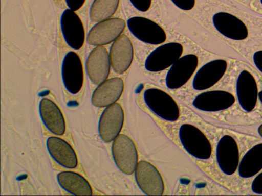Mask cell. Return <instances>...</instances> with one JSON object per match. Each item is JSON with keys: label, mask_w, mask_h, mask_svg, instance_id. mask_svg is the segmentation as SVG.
Instances as JSON below:
<instances>
[{"label": "cell", "mask_w": 262, "mask_h": 196, "mask_svg": "<svg viewBox=\"0 0 262 196\" xmlns=\"http://www.w3.org/2000/svg\"><path fill=\"white\" fill-rule=\"evenodd\" d=\"M127 26L131 33L145 43L158 45L166 39L163 28L152 20L141 16L132 17L127 19Z\"/></svg>", "instance_id": "277c9868"}, {"label": "cell", "mask_w": 262, "mask_h": 196, "mask_svg": "<svg viewBox=\"0 0 262 196\" xmlns=\"http://www.w3.org/2000/svg\"><path fill=\"white\" fill-rule=\"evenodd\" d=\"M40 117L47 128L52 133L63 135L66 130L62 113L57 105L51 100L42 98L39 103Z\"/></svg>", "instance_id": "ffe728a7"}, {"label": "cell", "mask_w": 262, "mask_h": 196, "mask_svg": "<svg viewBox=\"0 0 262 196\" xmlns=\"http://www.w3.org/2000/svg\"><path fill=\"white\" fill-rule=\"evenodd\" d=\"M61 76L67 90L73 94L81 90L84 79L82 64L79 56L70 51L64 56L61 66Z\"/></svg>", "instance_id": "9c48e42d"}, {"label": "cell", "mask_w": 262, "mask_h": 196, "mask_svg": "<svg viewBox=\"0 0 262 196\" xmlns=\"http://www.w3.org/2000/svg\"><path fill=\"white\" fill-rule=\"evenodd\" d=\"M125 22L120 18H109L99 22L90 31L87 42L96 46L108 44L117 39L125 28Z\"/></svg>", "instance_id": "52a82bcc"}, {"label": "cell", "mask_w": 262, "mask_h": 196, "mask_svg": "<svg viewBox=\"0 0 262 196\" xmlns=\"http://www.w3.org/2000/svg\"><path fill=\"white\" fill-rule=\"evenodd\" d=\"M120 0H94L90 8L92 20L101 22L109 19L117 11Z\"/></svg>", "instance_id": "cb8c5ba5"}, {"label": "cell", "mask_w": 262, "mask_h": 196, "mask_svg": "<svg viewBox=\"0 0 262 196\" xmlns=\"http://www.w3.org/2000/svg\"><path fill=\"white\" fill-rule=\"evenodd\" d=\"M57 178L59 185L73 195H92V189L88 181L76 173L70 171L60 172Z\"/></svg>", "instance_id": "7402d4cb"}, {"label": "cell", "mask_w": 262, "mask_h": 196, "mask_svg": "<svg viewBox=\"0 0 262 196\" xmlns=\"http://www.w3.org/2000/svg\"><path fill=\"white\" fill-rule=\"evenodd\" d=\"M218 166L225 174H233L238 167L239 153L237 143L230 135H225L219 141L216 149Z\"/></svg>", "instance_id": "8fae6325"}, {"label": "cell", "mask_w": 262, "mask_h": 196, "mask_svg": "<svg viewBox=\"0 0 262 196\" xmlns=\"http://www.w3.org/2000/svg\"><path fill=\"white\" fill-rule=\"evenodd\" d=\"M123 109L118 103H114L103 111L98 124V131L101 139L110 142L119 135L124 122Z\"/></svg>", "instance_id": "30bf717a"}, {"label": "cell", "mask_w": 262, "mask_h": 196, "mask_svg": "<svg viewBox=\"0 0 262 196\" xmlns=\"http://www.w3.org/2000/svg\"><path fill=\"white\" fill-rule=\"evenodd\" d=\"M60 27L67 44L73 49H80L84 42L85 31L78 15L70 9H66L60 17Z\"/></svg>", "instance_id": "7c38bea8"}, {"label": "cell", "mask_w": 262, "mask_h": 196, "mask_svg": "<svg viewBox=\"0 0 262 196\" xmlns=\"http://www.w3.org/2000/svg\"><path fill=\"white\" fill-rule=\"evenodd\" d=\"M260 1L261 4H262V0H260Z\"/></svg>", "instance_id": "1f68e13d"}, {"label": "cell", "mask_w": 262, "mask_h": 196, "mask_svg": "<svg viewBox=\"0 0 262 196\" xmlns=\"http://www.w3.org/2000/svg\"><path fill=\"white\" fill-rule=\"evenodd\" d=\"M85 0H65L68 7L75 11L79 10L82 7L85 3Z\"/></svg>", "instance_id": "83f0119b"}, {"label": "cell", "mask_w": 262, "mask_h": 196, "mask_svg": "<svg viewBox=\"0 0 262 196\" xmlns=\"http://www.w3.org/2000/svg\"><path fill=\"white\" fill-rule=\"evenodd\" d=\"M228 63L224 59H215L202 66L196 72L192 87L196 90L207 89L218 82L225 75Z\"/></svg>", "instance_id": "5bb4252c"}, {"label": "cell", "mask_w": 262, "mask_h": 196, "mask_svg": "<svg viewBox=\"0 0 262 196\" xmlns=\"http://www.w3.org/2000/svg\"><path fill=\"white\" fill-rule=\"evenodd\" d=\"M177 7L183 10H191L194 6L195 0H170Z\"/></svg>", "instance_id": "484cf974"}, {"label": "cell", "mask_w": 262, "mask_h": 196, "mask_svg": "<svg viewBox=\"0 0 262 196\" xmlns=\"http://www.w3.org/2000/svg\"><path fill=\"white\" fill-rule=\"evenodd\" d=\"M109 56L111 64L116 72L121 74L129 68L133 60L134 48L126 35H120L114 41Z\"/></svg>", "instance_id": "e0dca14e"}, {"label": "cell", "mask_w": 262, "mask_h": 196, "mask_svg": "<svg viewBox=\"0 0 262 196\" xmlns=\"http://www.w3.org/2000/svg\"><path fill=\"white\" fill-rule=\"evenodd\" d=\"M129 1L137 10L143 12L148 11L151 4V0H129Z\"/></svg>", "instance_id": "d4e9b609"}, {"label": "cell", "mask_w": 262, "mask_h": 196, "mask_svg": "<svg viewBox=\"0 0 262 196\" xmlns=\"http://www.w3.org/2000/svg\"><path fill=\"white\" fill-rule=\"evenodd\" d=\"M258 98L262 104V90L258 92Z\"/></svg>", "instance_id": "4dcf8cb0"}, {"label": "cell", "mask_w": 262, "mask_h": 196, "mask_svg": "<svg viewBox=\"0 0 262 196\" xmlns=\"http://www.w3.org/2000/svg\"><path fill=\"white\" fill-rule=\"evenodd\" d=\"M110 59L106 49L103 46L94 48L86 62L88 75L95 84L99 85L107 78L110 71Z\"/></svg>", "instance_id": "ac0fdd59"}, {"label": "cell", "mask_w": 262, "mask_h": 196, "mask_svg": "<svg viewBox=\"0 0 262 196\" xmlns=\"http://www.w3.org/2000/svg\"><path fill=\"white\" fill-rule=\"evenodd\" d=\"M212 23L220 34L232 40H243L248 36V30L245 23L229 13L220 12L214 14Z\"/></svg>", "instance_id": "4fadbf2b"}, {"label": "cell", "mask_w": 262, "mask_h": 196, "mask_svg": "<svg viewBox=\"0 0 262 196\" xmlns=\"http://www.w3.org/2000/svg\"><path fill=\"white\" fill-rule=\"evenodd\" d=\"M258 132L259 135L262 137V124L259 126L258 128Z\"/></svg>", "instance_id": "f546056e"}, {"label": "cell", "mask_w": 262, "mask_h": 196, "mask_svg": "<svg viewBox=\"0 0 262 196\" xmlns=\"http://www.w3.org/2000/svg\"><path fill=\"white\" fill-rule=\"evenodd\" d=\"M234 95L224 90H212L198 95L192 102L196 109L207 112L224 110L231 107L235 103Z\"/></svg>", "instance_id": "9a60e30c"}, {"label": "cell", "mask_w": 262, "mask_h": 196, "mask_svg": "<svg viewBox=\"0 0 262 196\" xmlns=\"http://www.w3.org/2000/svg\"><path fill=\"white\" fill-rule=\"evenodd\" d=\"M135 179L141 190L148 195H161L164 190L162 176L150 162L140 161L135 169Z\"/></svg>", "instance_id": "8992f818"}, {"label": "cell", "mask_w": 262, "mask_h": 196, "mask_svg": "<svg viewBox=\"0 0 262 196\" xmlns=\"http://www.w3.org/2000/svg\"><path fill=\"white\" fill-rule=\"evenodd\" d=\"M253 60L256 68L262 72V50L256 51L254 53Z\"/></svg>", "instance_id": "f1b7e54d"}, {"label": "cell", "mask_w": 262, "mask_h": 196, "mask_svg": "<svg viewBox=\"0 0 262 196\" xmlns=\"http://www.w3.org/2000/svg\"><path fill=\"white\" fill-rule=\"evenodd\" d=\"M124 82L120 78L105 80L96 88L92 96L93 105L97 107H105L114 104L121 96Z\"/></svg>", "instance_id": "d6986e66"}, {"label": "cell", "mask_w": 262, "mask_h": 196, "mask_svg": "<svg viewBox=\"0 0 262 196\" xmlns=\"http://www.w3.org/2000/svg\"><path fill=\"white\" fill-rule=\"evenodd\" d=\"M251 190L255 193L262 194V172L254 179L251 184Z\"/></svg>", "instance_id": "4316f807"}, {"label": "cell", "mask_w": 262, "mask_h": 196, "mask_svg": "<svg viewBox=\"0 0 262 196\" xmlns=\"http://www.w3.org/2000/svg\"><path fill=\"white\" fill-rule=\"evenodd\" d=\"M143 99L147 107L160 118L168 121L178 119L180 112L178 104L165 91L156 88H148L143 93Z\"/></svg>", "instance_id": "7a4b0ae2"}, {"label": "cell", "mask_w": 262, "mask_h": 196, "mask_svg": "<svg viewBox=\"0 0 262 196\" xmlns=\"http://www.w3.org/2000/svg\"><path fill=\"white\" fill-rule=\"evenodd\" d=\"M179 136L186 151L202 160L209 159L212 153L211 143L205 135L196 127L189 124L181 126Z\"/></svg>", "instance_id": "6da1fadb"}, {"label": "cell", "mask_w": 262, "mask_h": 196, "mask_svg": "<svg viewBox=\"0 0 262 196\" xmlns=\"http://www.w3.org/2000/svg\"><path fill=\"white\" fill-rule=\"evenodd\" d=\"M198 58L194 54H188L180 57L167 72L165 83L170 89L181 87L189 80L198 65Z\"/></svg>", "instance_id": "ba28073f"}, {"label": "cell", "mask_w": 262, "mask_h": 196, "mask_svg": "<svg viewBox=\"0 0 262 196\" xmlns=\"http://www.w3.org/2000/svg\"><path fill=\"white\" fill-rule=\"evenodd\" d=\"M236 91L241 107L246 112L252 111L257 103L258 92L256 80L249 71L243 70L239 74Z\"/></svg>", "instance_id": "2e32d148"}, {"label": "cell", "mask_w": 262, "mask_h": 196, "mask_svg": "<svg viewBox=\"0 0 262 196\" xmlns=\"http://www.w3.org/2000/svg\"><path fill=\"white\" fill-rule=\"evenodd\" d=\"M183 47L178 42L161 45L152 51L147 57L145 68L151 72L164 70L171 66L181 56Z\"/></svg>", "instance_id": "5b68a950"}, {"label": "cell", "mask_w": 262, "mask_h": 196, "mask_svg": "<svg viewBox=\"0 0 262 196\" xmlns=\"http://www.w3.org/2000/svg\"><path fill=\"white\" fill-rule=\"evenodd\" d=\"M114 160L123 173L131 175L138 164V153L134 141L128 136L120 134L114 140L112 148Z\"/></svg>", "instance_id": "3957f363"}, {"label": "cell", "mask_w": 262, "mask_h": 196, "mask_svg": "<svg viewBox=\"0 0 262 196\" xmlns=\"http://www.w3.org/2000/svg\"><path fill=\"white\" fill-rule=\"evenodd\" d=\"M238 172L243 178H249L256 175L262 169V143L249 149L239 161Z\"/></svg>", "instance_id": "603a6c76"}, {"label": "cell", "mask_w": 262, "mask_h": 196, "mask_svg": "<svg viewBox=\"0 0 262 196\" xmlns=\"http://www.w3.org/2000/svg\"><path fill=\"white\" fill-rule=\"evenodd\" d=\"M46 144L51 156L58 164L68 168L77 167L78 160L76 153L67 141L51 136L47 139Z\"/></svg>", "instance_id": "44dd1931"}]
</instances>
